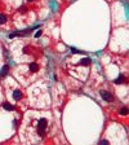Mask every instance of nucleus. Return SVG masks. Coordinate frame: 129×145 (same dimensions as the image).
Wrapping results in <instances>:
<instances>
[{
	"label": "nucleus",
	"mask_w": 129,
	"mask_h": 145,
	"mask_svg": "<svg viewBox=\"0 0 129 145\" xmlns=\"http://www.w3.org/2000/svg\"><path fill=\"white\" fill-rule=\"evenodd\" d=\"M127 82V78H125L124 75H119L118 78L115 79V83L116 84H123V83H125Z\"/></svg>",
	"instance_id": "20e7f679"
},
{
	"label": "nucleus",
	"mask_w": 129,
	"mask_h": 145,
	"mask_svg": "<svg viewBox=\"0 0 129 145\" xmlns=\"http://www.w3.org/2000/svg\"><path fill=\"white\" fill-rule=\"evenodd\" d=\"M13 99L16 100V101L21 100V99H22V92H21V91H18V90L14 91V92H13Z\"/></svg>",
	"instance_id": "7ed1b4c3"
},
{
	"label": "nucleus",
	"mask_w": 129,
	"mask_h": 145,
	"mask_svg": "<svg viewBox=\"0 0 129 145\" xmlns=\"http://www.w3.org/2000/svg\"><path fill=\"white\" fill-rule=\"evenodd\" d=\"M101 96H102V99L103 100H106V101H112V95H111L110 92H107V91H102L101 92Z\"/></svg>",
	"instance_id": "f03ea898"
},
{
	"label": "nucleus",
	"mask_w": 129,
	"mask_h": 145,
	"mask_svg": "<svg viewBox=\"0 0 129 145\" xmlns=\"http://www.w3.org/2000/svg\"><path fill=\"white\" fill-rule=\"evenodd\" d=\"M28 1H32V0H28Z\"/></svg>",
	"instance_id": "2eb2a0df"
},
{
	"label": "nucleus",
	"mask_w": 129,
	"mask_h": 145,
	"mask_svg": "<svg viewBox=\"0 0 129 145\" xmlns=\"http://www.w3.org/2000/svg\"><path fill=\"white\" fill-rule=\"evenodd\" d=\"M129 113V109L128 108H123V109H120V114L121 115H127Z\"/></svg>",
	"instance_id": "9d476101"
},
{
	"label": "nucleus",
	"mask_w": 129,
	"mask_h": 145,
	"mask_svg": "<svg viewBox=\"0 0 129 145\" xmlns=\"http://www.w3.org/2000/svg\"><path fill=\"white\" fill-rule=\"evenodd\" d=\"M46 119L45 118H41V119L39 120V123H37V132H39L40 136L44 135V132H45V128H46Z\"/></svg>",
	"instance_id": "f257e3e1"
},
{
	"label": "nucleus",
	"mask_w": 129,
	"mask_h": 145,
	"mask_svg": "<svg viewBox=\"0 0 129 145\" xmlns=\"http://www.w3.org/2000/svg\"><path fill=\"white\" fill-rule=\"evenodd\" d=\"M4 109L5 110H14V106L10 105V104H8V102H5L4 104Z\"/></svg>",
	"instance_id": "0eeeda50"
},
{
	"label": "nucleus",
	"mask_w": 129,
	"mask_h": 145,
	"mask_svg": "<svg viewBox=\"0 0 129 145\" xmlns=\"http://www.w3.org/2000/svg\"><path fill=\"white\" fill-rule=\"evenodd\" d=\"M19 12H26V7H23V5H22V7L19 8Z\"/></svg>",
	"instance_id": "ddd939ff"
},
{
	"label": "nucleus",
	"mask_w": 129,
	"mask_h": 145,
	"mask_svg": "<svg viewBox=\"0 0 129 145\" xmlns=\"http://www.w3.org/2000/svg\"><path fill=\"white\" fill-rule=\"evenodd\" d=\"M8 70H9V66H8V65H4L3 69H1V73H0V76H5L8 74Z\"/></svg>",
	"instance_id": "39448f33"
},
{
	"label": "nucleus",
	"mask_w": 129,
	"mask_h": 145,
	"mask_svg": "<svg viewBox=\"0 0 129 145\" xmlns=\"http://www.w3.org/2000/svg\"><path fill=\"white\" fill-rule=\"evenodd\" d=\"M71 52H72V53H79V51H78L76 48H71Z\"/></svg>",
	"instance_id": "4468645a"
},
{
	"label": "nucleus",
	"mask_w": 129,
	"mask_h": 145,
	"mask_svg": "<svg viewBox=\"0 0 129 145\" xmlns=\"http://www.w3.org/2000/svg\"><path fill=\"white\" fill-rule=\"evenodd\" d=\"M99 144H102V145H107V144H108V141H107V140H101V141H99Z\"/></svg>",
	"instance_id": "9b49d317"
},
{
	"label": "nucleus",
	"mask_w": 129,
	"mask_h": 145,
	"mask_svg": "<svg viewBox=\"0 0 129 145\" xmlns=\"http://www.w3.org/2000/svg\"><path fill=\"white\" fill-rule=\"evenodd\" d=\"M7 20H8V17L5 16V14L0 13V23H5V22H7Z\"/></svg>",
	"instance_id": "6e6552de"
},
{
	"label": "nucleus",
	"mask_w": 129,
	"mask_h": 145,
	"mask_svg": "<svg viewBox=\"0 0 129 145\" xmlns=\"http://www.w3.org/2000/svg\"><path fill=\"white\" fill-rule=\"evenodd\" d=\"M89 64H90L89 58H83V60L80 61V65H85V66H87V65H89Z\"/></svg>",
	"instance_id": "1a4fd4ad"
},
{
	"label": "nucleus",
	"mask_w": 129,
	"mask_h": 145,
	"mask_svg": "<svg viewBox=\"0 0 129 145\" xmlns=\"http://www.w3.org/2000/svg\"><path fill=\"white\" fill-rule=\"evenodd\" d=\"M28 67H30L31 71H37V70H39V66H37L36 64H30V66H28Z\"/></svg>",
	"instance_id": "423d86ee"
},
{
	"label": "nucleus",
	"mask_w": 129,
	"mask_h": 145,
	"mask_svg": "<svg viewBox=\"0 0 129 145\" xmlns=\"http://www.w3.org/2000/svg\"><path fill=\"white\" fill-rule=\"evenodd\" d=\"M41 34H43V31H41V30H39V31L36 32V34H35V36H36V38H39V36H40V35H41Z\"/></svg>",
	"instance_id": "f8f14e48"
}]
</instances>
